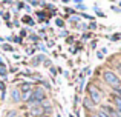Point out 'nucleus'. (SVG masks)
Here are the masks:
<instances>
[{"mask_svg":"<svg viewBox=\"0 0 121 117\" xmlns=\"http://www.w3.org/2000/svg\"><path fill=\"white\" fill-rule=\"evenodd\" d=\"M103 79H104V82H106L112 89L121 88V79L113 71H110V69H106V71L103 72Z\"/></svg>","mask_w":121,"mask_h":117,"instance_id":"f257e3e1","label":"nucleus"},{"mask_svg":"<svg viewBox=\"0 0 121 117\" xmlns=\"http://www.w3.org/2000/svg\"><path fill=\"white\" fill-rule=\"evenodd\" d=\"M87 93H89L87 97L95 103V105H98V103L101 102V99H103V94H101V91L98 89L95 85H89V86H87Z\"/></svg>","mask_w":121,"mask_h":117,"instance_id":"f03ea898","label":"nucleus"},{"mask_svg":"<svg viewBox=\"0 0 121 117\" xmlns=\"http://www.w3.org/2000/svg\"><path fill=\"white\" fill-rule=\"evenodd\" d=\"M32 99H35L37 102L43 103L44 100H48V94H46V89H44V88H41L40 85H37V86H34V89H32Z\"/></svg>","mask_w":121,"mask_h":117,"instance_id":"7ed1b4c3","label":"nucleus"},{"mask_svg":"<svg viewBox=\"0 0 121 117\" xmlns=\"http://www.w3.org/2000/svg\"><path fill=\"white\" fill-rule=\"evenodd\" d=\"M83 106H84L86 111H89V114L95 112V103L92 102L89 97H84V99H83Z\"/></svg>","mask_w":121,"mask_h":117,"instance_id":"20e7f679","label":"nucleus"},{"mask_svg":"<svg viewBox=\"0 0 121 117\" xmlns=\"http://www.w3.org/2000/svg\"><path fill=\"white\" fill-rule=\"evenodd\" d=\"M18 89H20V93H31V91L34 89V83H32V82H25V80H22Z\"/></svg>","mask_w":121,"mask_h":117,"instance_id":"39448f33","label":"nucleus"},{"mask_svg":"<svg viewBox=\"0 0 121 117\" xmlns=\"http://www.w3.org/2000/svg\"><path fill=\"white\" fill-rule=\"evenodd\" d=\"M11 100L14 103H20L22 102V93L18 88H14V89L11 91Z\"/></svg>","mask_w":121,"mask_h":117,"instance_id":"423d86ee","label":"nucleus"},{"mask_svg":"<svg viewBox=\"0 0 121 117\" xmlns=\"http://www.w3.org/2000/svg\"><path fill=\"white\" fill-rule=\"evenodd\" d=\"M44 59H46L44 54H39V56H35L34 59H31V65H32V66H39L41 62H44Z\"/></svg>","mask_w":121,"mask_h":117,"instance_id":"0eeeda50","label":"nucleus"},{"mask_svg":"<svg viewBox=\"0 0 121 117\" xmlns=\"http://www.w3.org/2000/svg\"><path fill=\"white\" fill-rule=\"evenodd\" d=\"M69 22H71L72 25H77V23H80V22H81V17H80V15H75V14H72L71 17H69Z\"/></svg>","mask_w":121,"mask_h":117,"instance_id":"6e6552de","label":"nucleus"},{"mask_svg":"<svg viewBox=\"0 0 121 117\" xmlns=\"http://www.w3.org/2000/svg\"><path fill=\"white\" fill-rule=\"evenodd\" d=\"M113 105H115V109L121 111V97H118V96L113 97Z\"/></svg>","mask_w":121,"mask_h":117,"instance_id":"1a4fd4ad","label":"nucleus"},{"mask_svg":"<svg viewBox=\"0 0 121 117\" xmlns=\"http://www.w3.org/2000/svg\"><path fill=\"white\" fill-rule=\"evenodd\" d=\"M32 97V91L31 93H22V102H25V103H28V100Z\"/></svg>","mask_w":121,"mask_h":117,"instance_id":"9d476101","label":"nucleus"},{"mask_svg":"<svg viewBox=\"0 0 121 117\" xmlns=\"http://www.w3.org/2000/svg\"><path fill=\"white\" fill-rule=\"evenodd\" d=\"M18 116H20V114H18L17 109H9V111L5 114V117H18Z\"/></svg>","mask_w":121,"mask_h":117,"instance_id":"9b49d317","label":"nucleus"},{"mask_svg":"<svg viewBox=\"0 0 121 117\" xmlns=\"http://www.w3.org/2000/svg\"><path fill=\"white\" fill-rule=\"evenodd\" d=\"M22 22H23V23H28V25H35V22H34V19H31L29 15H25V17L22 19Z\"/></svg>","mask_w":121,"mask_h":117,"instance_id":"f8f14e48","label":"nucleus"},{"mask_svg":"<svg viewBox=\"0 0 121 117\" xmlns=\"http://www.w3.org/2000/svg\"><path fill=\"white\" fill-rule=\"evenodd\" d=\"M75 8H77L78 11H86V9H87V6H86L84 3H81V2H75Z\"/></svg>","mask_w":121,"mask_h":117,"instance_id":"ddd939ff","label":"nucleus"},{"mask_svg":"<svg viewBox=\"0 0 121 117\" xmlns=\"http://www.w3.org/2000/svg\"><path fill=\"white\" fill-rule=\"evenodd\" d=\"M40 86H41V88H44V89H48V91H51V83H49L48 80H44V79L40 82Z\"/></svg>","mask_w":121,"mask_h":117,"instance_id":"4468645a","label":"nucleus"},{"mask_svg":"<svg viewBox=\"0 0 121 117\" xmlns=\"http://www.w3.org/2000/svg\"><path fill=\"white\" fill-rule=\"evenodd\" d=\"M75 28H77V29H87V25L83 23V22H80V23L75 25Z\"/></svg>","mask_w":121,"mask_h":117,"instance_id":"2eb2a0df","label":"nucleus"},{"mask_svg":"<svg viewBox=\"0 0 121 117\" xmlns=\"http://www.w3.org/2000/svg\"><path fill=\"white\" fill-rule=\"evenodd\" d=\"M94 9H95V12H97V14L100 15V17H104V12L101 11L100 8H98V5H94Z\"/></svg>","mask_w":121,"mask_h":117,"instance_id":"dca6fc26","label":"nucleus"},{"mask_svg":"<svg viewBox=\"0 0 121 117\" xmlns=\"http://www.w3.org/2000/svg\"><path fill=\"white\" fill-rule=\"evenodd\" d=\"M43 66H44V68H51V66H52V62H51L49 59H44V62H43Z\"/></svg>","mask_w":121,"mask_h":117,"instance_id":"f3484780","label":"nucleus"},{"mask_svg":"<svg viewBox=\"0 0 121 117\" xmlns=\"http://www.w3.org/2000/svg\"><path fill=\"white\" fill-rule=\"evenodd\" d=\"M3 20H6V23H8V22L11 20V14H9V12H3Z\"/></svg>","mask_w":121,"mask_h":117,"instance_id":"a211bd4d","label":"nucleus"},{"mask_svg":"<svg viewBox=\"0 0 121 117\" xmlns=\"http://www.w3.org/2000/svg\"><path fill=\"white\" fill-rule=\"evenodd\" d=\"M29 40H31V42H39V36H35V34H31V36H29Z\"/></svg>","mask_w":121,"mask_h":117,"instance_id":"6ab92c4d","label":"nucleus"},{"mask_svg":"<svg viewBox=\"0 0 121 117\" xmlns=\"http://www.w3.org/2000/svg\"><path fill=\"white\" fill-rule=\"evenodd\" d=\"M3 49H5V51H12V46L11 45H8V43H3Z\"/></svg>","mask_w":121,"mask_h":117,"instance_id":"aec40b11","label":"nucleus"},{"mask_svg":"<svg viewBox=\"0 0 121 117\" xmlns=\"http://www.w3.org/2000/svg\"><path fill=\"white\" fill-rule=\"evenodd\" d=\"M55 25H57V26H60V28H61L65 23H63V20H61V19H58V17H57V19H55Z\"/></svg>","mask_w":121,"mask_h":117,"instance_id":"412c9836","label":"nucleus"},{"mask_svg":"<svg viewBox=\"0 0 121 117\" xmlns=\"http://www.w3.org/2000/svg\"><path fill=\"white\" fill-rule=\"evenodd\" d=\"M98 116H100V117H110L109 114H107V112H104L103 109H100V111H98Z\"/></svg>","mask_w":121,"mask_h":117,"instance_id":"4be33fe9","label":"nucleus"},{"mask_svg":"<svg viewBox=\"0 0 121 117\" xmlns=\"http://www.w3.org/2000/svg\"><path fill=\"white\" fill-rule=\"evenodd\" d=\"M25 6H26V3H25V2H18L17 3V9H23Z\"/></svg>","mask_w":121,"mask_h":117,"instance_id":"5701e85b","label":"nucleus"},{"mask_svg":"<svg viewBox=\"0 0 121 117\" xmlns=\"http://www.w3.org/2000/svg\"><path fill=\"white\" fill-rule=\"evenodd\" d=\"M80 17H83V19H87V20H95L92 15H89V14H83V15H80Z\"/></svg>","mask_w":121,"mask_h":117,"instance_id":"b1692460","label":"nucleus"},{"mask_svg":"<svg viewBox=\"0 0 121 117\" xmlns=\"http://www.w3.org/2000/svg\"><path fill=\"white\" fill-rule=\"evenodd\" d=\"M49 72H51L52 75H55V74H57V68H55V66H51V68H49Z\"/></svg>","mask_w":121,"mask_h":117,"instance_id":"393cba45","label":"nucleus"},{"mask_svg":"<svg viewBox=\"0 0 121 117\" xmlns=\"http://www.w3.org/2000/svg\"><path fill=\"white\" fill-rule=\"evenodd\" d=\"M28 36V29H20V37H26Z\"/></svg>","mask_w":121,"mask_h":117,"instance_id":"a878e982","label":"nucleus"},{"mask_svg":"<svg viewBox=\"0 0 121 117\" xmlns=\"http://www.w3.org/2000/svg\"><path fill=\"white\" fill-rule=\"evenodd\" d=\"M89 29H97V23H95V22H91V25H89Z\"/></svg>","mask_w":121,"mask_h":117,"instance_id":"bb28decb","label":"nucleus"},{"mask_svg":"<svg viewBox=\"0 0 121 117\" xmlns=\"http://www.w3.org/2000/svg\"><path fill=\"white\" fill-rule=\"evenodd\" d=\"M29 6H31V8H32V6H41V2H31Z\"/></svg>","mask_w":121,"mask_h":117,"instance_id":"cd10ccee","label":"nucleus"},{"mask_svg":"<svg viewBox=\"0 0 121 117\" xmlns=\"http://www.w3.org/2000/svg\"><path fill=\"white\" fill-rule=\"evenodd\" d=\"M12 26H20V20H18V19H15L14 23H12Z\"/></svg>","mask_w":121,"mask_h":117,"instance_id":"c85d7f7f","label":"nucleus"},{"mask_svg":"<svg viewBox=\"0 0 121 117\" xmlns=\"http://www.w3.org/2000/svg\"><path fill=\"white\" fill-rule=\"evenodd\" d=\"M112 11H115V12H121V9L118 8V6H112Z\"/></svg>","mask_w":121,"mask_h":117,"instance_id":"c756f323","label":"nucleus"},{"mask_svg":"<svg viewBox=\"0 0 121 117\" xmlns=\"http://www.w3.org/2000/svg\"><path fill=\"white\" fill-rule=\"evenodd\" d=\"M60 36H61V37H66V36H68V31H65V29H63L61 33H60Z\"/></svg>","mask_w":121,"mask_h":117,"instance_id":"7c9ffc66","label":"nucleus"},{"mask_svg":"<svg viewBox=\"0 0 121 117\" xmlns=\"http://www.w3.org/2000/svg\"><path fill=\"white\" fill-rule=\"evenodd\" d=\"M25 9H26V12H31V11H32V8H31L29 5H26V6H25Z\"/></svg>","mask_w":121,"mask_h":117,"instance_id":"2f4dec72","label":"nucleus"},{"mask_svg":"<svg viewBox=\"0 0 121 117\" xmlns=\"http://www.w3.org/2000/svg\"><path fill=\"white\" fill-rule=\"evenodd\" d=\"M14 42H15V43H22V39H20V37H15Z\"/></svg>","mask_w":121,"mask_h":117,"instance_id":"473e14b6","label":"nucleus"},{"mask_svg":"<svg viewBox=\"0 0 121 117\" xmlns=\"http://www.w3.org/2000/svg\"><path fill=\"white\" fill-rule=\"evenodd\" d=\"M89 117H100V116H98V112H92V114H89Z\"/></svg>","mask_w":121,"mask_h":117,"instance_id":"72a5a7b5","label":"nucleus"},{"mask_svg":"<svg viewBox=\"0 0 121 117\" xmlns=\"http://www.w3.org/2000/svg\"><path fill=\"white\" fill-rule=\"evenodd\" d=\"M97 57L101 60V59H103V52H97Z\"/></svg>","mask_w":121,"mask_h":117,"instance_id":"f704fd0d","label":"nucleus"},{"mask_svg":"<svg viewBox=\"0 0 121 117\" xmlns=\"http://www.w3.org/2000/svg\"><path fill=\"white\" fill-rule=\"evenodd\" d=\"M39 117H51V116H48V114H41V116H39Z\"/></svg>","mask_w":121,"mask_h":117,"instance_id":"c9c22d12","label":"nucleus"},{"mask_svg":"<svg viewBox=\"0 0 121 117\" xmlns=\"http://www.w3.org/2000/svg\"><path fill=\"white\" fill-rule=\"evenodd\" d=\"M118 71H120V74H121V63L118 65Z\"/></svg>","mask_w":121,"mask_h":117,"instance_id":"e433bc0d","label":"nucleus"},{"mask_svg":"<svg viewBox=\"0 0 121 117\" xmlns=\"http://www.w3.org/2000/svg\"><path fill=\"white\" fill-rule=\"evenodd\" d=\"M118 6H120V9H121V2H120V3H118Z\"/></svg>","mask_w":121,"mask_h":117,"instance_id":"4c0bfd02","label":"nucleus"},{"mask_svg":"<svg viewBox=\"0 0 121 117\" xmlns=\"http://www.w3.org/2000/svg\"><path fill=\"white\" fill-rule=\"evenodd\" d=\"M18 117H26V116H18Z\"/></svg>","mask_w":121,"mask_h":117,"instance_id":"58836bf2","label":"nucleus"},{"mask_svg":"<svg viewBox=\"0 0 121 117\" xmlns=\"http://www.w3.org/2000/svg\"><path fill=\"white\" fill-rule=\"evenodd\" d=\"M57 117H61V116H60V114H58V116H57Z\"/></svg>","mask_w":121,"mask_h":117,"instance_id":"ea45409f","label":"nucleus"},{"mask_svg":"<svg viewBox=\"0 0 121 117\" xmlns=\"http://www.w3.org/2000/svg\"><path fill=\"white\" fill-rule=\"evenodd\" d=\"M0 23H2V22H0Z\"/></svg>","mask_w":121,"mask_h":117,"instance_id":"a19ab883","label":"nucleus"}]
</instances>
